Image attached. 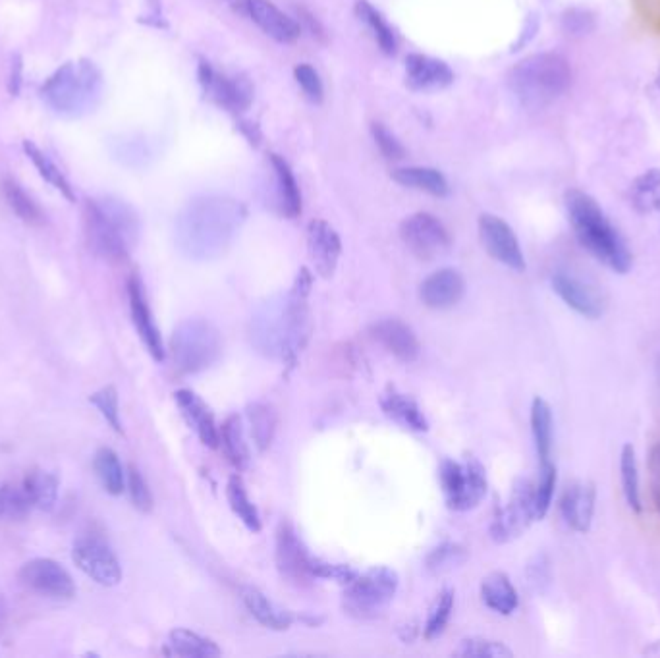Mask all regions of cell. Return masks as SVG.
<instances>
[{"instance_id":"51","label":"cell","mask_w":660,"mask_h":658,"mask_svg":"<svg viewBox=\"0 0 660 658\" xmlns=\"http://www.w3.org/2000/svg\"><path fill=\"white\" fill-rule=\"evenodd\" d=\"M296 80L311 101L319 103L323 99V83L319 80V74L309 64H300L296 68Z\"/></svg>"},{"instance_id":"22","label":"cell","mask_w":660,"mask_h":658,"mask_svg":"<svg viewBox=\"0 0 660 658\" xmlns=\"http://www.w3.org/2000/svg\"><path fill=\"white\" fill-rule=\"evenodd\" d=\"M174 400L188 427L197 435V439L209 448H217L220 429L217 427L215 413L211 412V408L193 390H178L174 394Z\"/></svg>"},{"instance_id":"2","label":"cell","mask_w":660,"mask_h":658,"mask_svg":"<svg viewBox=\"0 0 660 658\" xmlns=\"http://www.w3.org/2000/svg\"><path fill=\"white\" fill-rule=\"evenodd\" d=\"M246 215V207L230 197H197L178 217L176 244L195 261L217 259L234 242Z\"/></svg>"},{"instance_id":"52","label":"cell","mask_w":660,"mask_h":658,"mask_svg":"<svg viewBox=\"0 0 660 658\" xmlns=\"http://www.w3.org/2000/svg\"><path fill=\"white\" fill-rule=\"evenodd\" d=\"M373 138L377 141L381 153L386 159H402L404 157V147L398 139L394 138L383 124H373Z\"/></svg>"},{"instance_id":"41","label":"cell","mask_w":660,"mask_h":658,"mask_svg":"<svg viewBox=\"0 0 660 658\" xmlns=\"http://www.w3.org/2000/svg\"><path fill=\"white\" fill-rule=\"evenodd\" d=\"M4 188V197L10 205V209L28 224H41L43 222V213L37 207V203L29 197L28 193L22 190V186L14 180H6L2 184Z\"/></svg>"},{"instance_id":"23","label":"cell","mask_w":660,"mask_h":658,"mask_svg":"<svg viewBox=\"0 0 660 658\" xmlns=\"http://www.w3.org/2000/svg\"><path fill=\"white\" fill-rule=\"evenodd\" d=\"M199 80L205 91L222 107L230 110L248 109L253 91L246 80L242 78L228 80L224 76H219L207 62H201L199 66Z\"/></svg>"},{"instance_id":"50","label":"cell","mask_w":660,"mask_h":658,"mask_svg":"<svg viewBox=\"0 0 660 658\" xmlns=\"http://www.w3.org/2000/svg\"><path fill=\"white\" fill-rule=\"evenodd\" d=\"M313 576H315V579H332V581H338L342 585H348L354 577L358 576V572L350 566L332 564V562L313 556Z\"/></svg>"},{"instance_id":"49","label":"cell","mask_w":660,"mask_h":658,"mask_svg":"<svg viewBox=\"0 0 660 658\" xmlns=\"http://www.w3.org/2000/svg\"><path fill=\"white\" fill-rule=\"evenodd\" d=\"M126 487H128V493L132 498V504L138 508L139 512H151L153 510V494L149 491V485L143 479L138 467H128Z\"/></svg>"},{"instance_id":"55","label":"cell","mask_w":660,"mask_h":658,"mask_svg":"<svg viewBox=\"0 0 660 658\" xmlns=\"http://www.w3.org/2000/svg\"><path fill=\"white\" fill-rule=\"evenodd\" d=\"M236 12H240V14H248V4L249 0H226Z\"/></svg>"},{"instance_id":"13","label":"cell","mask_w":660,"mask_h":658,"mask_svg":"<svg viewBox=\"0 0 660 658\" xmlns=\"http://www.w3.org/2000/svg\"><path fill=\"white\" fill-rule=\"evenodd\" d=\"M74 562L85 576L103 587H114L122 581V568L116 554L97 537H82L74 543Z\"/></svg>"},{"instance_id":"39","label":"cell","mask_w":660,"mask_h":658,"mask_svg":"<svg viewBox=\"0 0 660 658\" xmlns=\"http://www.w3.org/2000/svg\"><path fill=\"white\" fill-rule=\"evenodd\" d=\"M22 147H24V153L28 155L29 161L33 163V166L37 168V172L41 174V178H43L45 182H49L55 190L62 193L68 201H74L76 197H74V190H72L70 182H68L66 176L60 172V168L51 161V157H49L47 153H43V151H41L33 141H29V139H26V141L22 143Z\"/></svg>"},{"instance_id":"30","label":"cell","mask_w":660,"mask_h":658,"mask_svg":"<svg viewBox=\"0 0 660 658\" xmlns=\"http://www.w3.org/2000/svg\"><path fill=\"white\" fill-rule=\"evenodd\" d=\"M219 444H222V450L228 458V462L236 467L238 471L248 469L251 462V452H249L248 440L244 433L242 419L238 415H230L222 427H220Z\"/></svg>"},{"instance_id":"19","label":"cell","mask_w":660,"mask_h":658,"mask_svg":"<svg viewBox=\"0 0 660 658\" xmlns=\"http://www.w3.org/2000/svg\"><path fill=\"white\" fill-rule=\"evenodd\" d=\"M307 251L313 261V267L323 278L334 275L340 255L342 242L338 232L325 220H311L307 226Z\"/></svg>"},{"instance_id":"43","label":"cell","mask_w":660,"mask_h":658,"mask_svg":"<svg viewBox=\"0 0 660 658\" xmlns=\"http://www.w3.org/2000/svg\"><path fill=\"white\" fill-rule=\"evenodd\" d=\"M556 481H558V473H556V466L552 462H541V469H539V479L535 483V518L537 521L543 520L549 514L550 506H552V498H554V491H556Z\"/></svg>"},{"instance_id":"7","label":"cell","mask_w":660,"mask_h":658,"mask_svg":"<svg viewBox=\"0 0 660 658\" xmlns=\"http://www.w3.org/2000/svg\"><path fill=\"white\" fill-rule=\"evenodd\" d=\"M170 352L180 373H203L211 369L222 354L219 329L207 319H186L172 332Z\"/></svg>"},{"instance_id":"5","label":"cell","mask_w":660,"mask_h":658,"mask_svg":"<svg viewBox=\"0 0 660 658\" xmlns=\"http://www.w3.org/2000/svg\"><path fill=\"white\" fill-rule=\"evenodd\" d=\"M572 83V68L564 56L539 53L518 62L508 78L512 95L523 109L541 110L558 101Z\"/></svg>"},{"instance_id":"54","label":"cell","mask_w":660,"mask_h":658,"mask_svg":"<svg viewBox=\"0 0 660 658\" xmlns=\"http://www.w3.org/2000/svg\"><path fill=\"white\" fill-rule=\"evenodd\" d=\"M20 85H22V60H20V56H16L14 62H12L10 93H12V95H18V93H20Z\"/></svg>"},{"instance_id":"28","label":"cell","mask_w":660,"mask_h":658,"mask_svg":"<svg viewBox=\"0 0 660 658\" xmlns=\"http://www.w3.org/2000/svg\"><path fill=\"white\" fill-rule=\"evenodd\" d=\"M481 599L487 608L502 616L514 614L520 604L514 583L502 572H493L481 581Z\"/></svg>"},{"instance_id":"3","label":"cell","mask_w":660,"mask_h":658,"mask_svg":"<svg viewBox=\"0 0 660 658\" xmlns=\"http://www.w3.org/2000/svg\"><path fill=\"white\" fill-rule=\"evenodd\" d=\"M566 213L579 244L606 269L618 275H626L632 269V249L589 193L579 190L566 193Z\"/></svg>"},{"instance_id":"6","label":"cell","mask_w":660,"mask_h":658,"mask_svg":"<svg viewBox=\"0 0 660 658\" xmlns=\"http://www.w3.org/2000/svg\"><path fill=\"white\" fill-rule=\"evenodd\" d=\"M103 93V76L89 60L66 62L43 83L41 97L60 116H82L95 109Z\"/></svg>"},{"instance_id":"26","label":"cell","mask_w":660,"mask_h":658,"mask_svg":"<svg viewBox=\"0 0 660 658\" xmlns=\"http://www.w3.org/2000/svg\"><path fill=\"white\" fill-rule=\"evenodd\" d=\"M381 408L386 417H390L404 429L417 431V433H425L429 429V421H427L425 413L408 394H402L394 388L388 390L381 396Z\"/></svg>"},{"instance_id":"20","label":"cell","mask_w":660,"mask_h":658,"mask_svg":"<svg viewBox=\"0 0 660 658\" xmlns=\"http://www.w3.org/2000/svg\"><path fill=\"white\" fill-rule=\"evenodd\" d=\"M597 506V489L593 483L576 481L566 487L560 498V514L564 523L576 531L587 533L593 525Z\"/></svg>"},{"instance_id":"14","label":"cell","mask_w":660,"mask_h":658,"mask_svg":"<svg viewBox=\"0 0 660 658\" xmlns=\"http://www.w3.org/2000/svg\"><path fill=\"white\" fill-rule=\"evenodd\" d=\"M20 579L28 589L49 599L68 601L76 595V585L68 570L51 558L29 560L20 570Z\"/></svg>"},{"instance_id":"46","label":"cell","mask_w":660,"mask_h":658,"mask_svg":"<svg viewBox=\"0 0 660 658\" xmlns=\"http://www.w3.org/2000/svg\"><path fill=\"white\" fill-rule=\"evenodd\" d=\"M28 494L24 487H12V485H0V518L8 520H20L31 510Z\"/></svg>"},{"instance_id":"9","label":"cell","mask_w":660,"mask_h":658,"mask_svg":"<svg viewBox=\"0 0 660 658\" xmlns=\"http://www.w3.org/2000/svg\"><path fill=\"white\" fill-rule=\"evenodd\" d=\"M439 477L446 504L454 512L473 510L487 496V471L475 458L464 462L444 460L440 464Z\"/></svg>"},{"instance_id":"4","label":"cell","mask_w":660,"mask_h":658,"mask_svg":"<svg viewBox=\"0 0 660 658\" xmlns=\"http://www.w3.org/2000/svg\"><path fill=\"white\" fill-rule=\"evenodd\" d=\"M85 234L95 255L109 263H122L138 242V215L128 203L114 197L89 199L85 203Z\"/></svg>"},{"instance_id":"35","label":"cell","mask_w":660,"mask_h":658,"mask_svg":"<svg viewBox=\"0 0 660 658\" xmlns=\"http://www.w3.org/2000/svg\"><path fill=\"white\" fill-rule=\"evenodd\" d=\"M24 491L28 494L29 502L33 508L39 510H53L58 498V479L53 473L41 471V469H33L29 471L22 483Z\"/></svg>"},{"instance_id":"38","label":"cell","mask_w":660,"mask_h":658,"mask_svg":"<svg viewBox=\"0 0 660 658\" xmlns=\"http://www.w3.org/2000/svg\"><path fill=\"white\" fill-rule=\"evenodd\" d=\"M392 178L400 186L423 190V192L431 193V195L442 197V195L448 193V184H446L444 176L435 168H419V166L400 168L392 174Z\"/></svg>"},{"instance_id":"17","label":"cell","mask_w":660,"mask_h":658,"mask_svg":"<svg viewBox=\"0 0 660 658\" xmlns=\"http://www.w3.org/2000/svg\"><path fill=\"white\" fill-rule=\"evenodd\" d=\"M550 286L554 294L576 311L583 319H599L603 315V302L597 292L587 286L581 278L568 271H554L550 276Z\"/></svg>"},{"instance_id":"58","label":"cell","mask_w":660,"mask_h":658,"mask_svg":"<svg viewBox=\"0 0 660 658\" xmlns=\"http://www.w3.org/2000/svg\"><path fill=\"white\" fill-rule=\"evenodd\" d=\"M657 217H659V224H660V211L657 213Z\"/></svg>"},{"instance_id":"24","label":"cell","mask_w":660,"mask_h":658,"mask_svg":"<svg viewBox=\"0 0 660 658\" xmlns=\"http://www.w3.org/2000/svg\"><path fill=\"white\" fill-rule=\"evenodd\" d=\"M248 14L259 28L278 43H292L300 37V26L282 14L271 0H249Z\"/></svg>"},{"instance_id":"8","label":"cell","mask_w":660,"mask_h":658,"mask_svg":"<svg viewBox=\"0 0 660 658\" xmlns=\"http://www.w3.org/2000/svg\"><path fill=\"white\" fill-rule=\"evenodd\" d=\"M400 577L385 566L371 568L354 577L344 591V610L358 620L381 616L396 597Z\"/></svg>"},{"instance_id":"27","label":"cell","mask_w":660,"mask_h":658,"mask_svg":"<svg viewBox=\"0 0 660 658\" xmlns=\"http://www.w3.org/2000/svg\"><path fill=\"white\" fill-rule=\"evenodd\" d=\"M406 68H408V83L413 89H440L454 80L452 70L444 62L429 56H408Z\"/></svg>"},{"instance_id":"1","label":"cell","mask_w":660,"mask_h":658,"mask_svg":"<svg viewBox=\"0 0 660 658\" xmlns=\"http://www.w3.org/2000/svg\"><path fill=\"white\" fill-rule=\"evenodd\" d=\"M311 273L302 269L286 296H275L257 307L249 323V338L259 354L275 357L290 367L296 363L313 334L309 309Z\"/></svg>"},{"instance_id":"29","label":"cell","mask_w":660,"mask_h":658,"mask_svg":"<svg viewBox=\"0 0 660 658\" xmlns=\"http://www.w3.org/2000/svg\"><path fill=\"white\" fill-rule=\"evenodd\" d=\"M271 163L275 168L276 197H278L280 213L288 219H296L302 213V193L298 188V182H296L290 166L282 157L273 155Z\"/></svg>"},{"instance_id":"31","label":"cell","mask_w":660,"mask_h":658,"mask_svg":"<svg viewBox=\"0 0 660 658\" xmlns=\"http://www.w3.org/2000/svg\"><path fill=\"white\" fill-rule=\"evenodd\" d=\"M531 433L539 462H549L554 446V417L549 402L539 396L531 404Z\"/></svg>"},{"instance_id":"44","label":"cell","mask_w":660,"mask_h":658,"mask_svg":"<svg viewBox=\"0 0 660 658\" xmlns=\"http://www.w3.org/2000/svg\"><path fill=\"white\" fill-rule=\"evenodd\" d=\"M468 560V550L456 543H442L437 549L431 550L425 564L433 574H446L460 568Z\"/></svg>"},{"instance_id":"16","label":"cell","mask_w":660,"mask_h":658,"mask_svg":"<svg viewBox=\"0 0 660 658\" xmlns=\"http://www.w3.org/2000/svg\"><path fill=\"white\" fill-rule=\"evenodd\" d=\"M128 300H130L132 321H134V327L138 330L141 342L145 344L147 352L151 354L155 361H163L166 356L165 344H163L161 332L157 329L151 307L147 303L143 282H141L138 275H132L128 278Z\"/></svg>"},{"instance_id":"56","label":"cell","mask_w":660,"mask_h":658,"mask_svg":"<svg viewBox=\"0 0 660 658\" xmlns=\"http://www.w3.org/2000/svg\"><path fill=\"white\" fill-rule=\"evenodd\" d=\"M653 467H655V473H659L660 475V444L655 448V452H653Z\"/></svg>"},{"instance_id":"33","label":"cell","mask_w":660,"mask_h":658,"mask_svg":"<svg viewBox=\"0 0 660 658\" xmlns=\"http://www.w3.org/2000/svg\"><path fill=\"white\" fill-rule=\"evenodd\" d=\"M630 203L639 215H657L660 211V170L651 168L639 174L630 186Z\"/></svg>"},{"instance_id":"37","label":"cell","mask_w":660,"mask_h":658,"mask_svg":"<svg viewBox=\"0 0 660 658\" xmlns=\"http://www.w3.org/2000/svg\"><path fill=\"white\" fill-rule=\"evenodd\" d=\"M248 419L251 439L259 452H265L275 440L276 425H278L275 408L265 402H255L248 408Z\"/></svg>"},{"instance_id":"57","label":"cell","mask_w":660,"mask_h":658,"mask_svg":"<svg viewBox=\"0 0 660 658\" xmlns=\"http://www.w3.org/2000/svg\"><path fill=\"white\" fill-rule=\"evenodd\" d=\"M4 614H6V603H4V597L0 593V620L4 618Z\"/></svg>"},{"instance_id":"21","label":"cell","mask_w":660,"mask_h":658,"mask_svg":"<svg viewBox=\"0 0 660 658\" xmlns=\"http://www.w3.org/2000/svg\"><path fill=\"white\" fill-rule=\"evenodd\" d=\"M466 296V280L456 269H440L419 286V298L431 309H450Z\"/></svg>"},{"instance_id":"10","label":"cell","mask_w":660,"mask_h":658,"mask_svg":"<svg viewBox=\"0 0 660 658\" xmlns=\"http://www.w3.org/2000/svg\"><path fill=\"white\" fill-rule=\"evenodd\" d=\"M535 483L529 479H518L512 487L506 504L496 512L491 523V539L495 543H512L522 537L535 518Z\"/></svg>"},{"instance_id":"12","label":"cell","mask_w":660,"mask_h":658,"mask_svg":"<svg viewBox=\"0 0 660 658\" xmlns=\"http://www.w3.org/2000/svg\"><path fill=\"white\" fill-rule=\"evenodd\" d=\"M400 236L413 255L423 261L442 257L452 246L450 234L444 224L429 213H417L404 220L400 226Z\"/></svg>"},{"instance_id":"18","label":"cell","mask_w":660,"mask_h":658,"mask_svg":"<svg viewBox=\"0 0 660 658\" xmlns=\"http://www.w3.org/2000/svg\"><path fill=\"white\" fill-rule=\"evenodd\" d=\"M371 338L381 344L390 356L402 363H413L421 356V344L410 325L400 319L386 317L371 325Z\"/></svg>"},{"instance_id":"45","label":"cell","mask_w":660,"mask_h":658,"mask_svg":"<svg viewBox=\"0 0 660 658\" xmlns=\"http://www.w3.org/2000/svg\"><path fill=\"white\" fill-rule=\"evenodd\" d=\"M454 610V591L444 589L437 597V601L431 606L429 610V618L425 624V637L427 639H435L442 635V631L446 630L448 620L452 616Z\"/></svg>"},{"instance_id":"32","label":"cell","mask_w":660,"mask_h":658,"mask_svg":"<svg viewBox=\"0 0 660 658\" xmlns=\"http://www.w3.org/2000/svg\"><path fill=\"white\" fill-rule=\"evenodd\" d=\"M168 647H170V653L178 655V657L217 658L222 655L219 645L213 639L203 637L192 630H184V628L170 631Z\"/></svg>"},{"instance_id":"47","label":"cell","mask_w":660,"mask_h":658,"mask_svg":"<svg viewBox=\"0 0 660 658\" xmlns=\"http://www.w3.org/2000/svg\"><path fill=\"white\" fill-rule=\"evenodd\" d=\"M358 12L359 16L375 31V37H377V41H379V45H381V49L385 51L386 55H394L396 53L394 33H392V29L386 26L383 16L375 8H371L365 0L359 2Z\"/></svg>"},{"instance_id":"25","label":"cell","mask_w":660,"mask_h":658,"mask_svg":"<svg viewBox=\"0 0 660 658\" xmlns=\"http://www.w3.org/2000/svg\"><path fill=\"white\" fill-rule=\"evenodd\" d=\"M242 601L246 604L249 614L265 628L273 631L288 630L294 624V614L280 604L271 601L263 591L255 587H242L240 589Z\"/></svg>"},{"instance_id":"42","label":"cell","mask_w":660,"mask_h":658,"mask_svg":"<svg viewBox=\"0 0 660 658\" xmlns=\"http://www.w3.org/2000/svg\"><path fill=\"white\" fill-rule=\"evenodd\" d=\"M456 657L462 658H512L514 653L504 643L487 639V637H468L462 639L458 649L454 651Z\"/></svg>"},{"instance_id":"15","label":"cell","mask_w":660,"mask_h":658,"mask_svg":"<svg viewBox=\"0 0 660 658\" xmlns=\"http://www.w3.org/2000/svg\"><path fill=\"white\" fill-rule=\"evenodd\" d=\"M479 236L489 255L498 263L516 273L525 271V257L520 240L506 220L495 215H483L479 219Z\"/></svg>"},{"instance_id":"48","label":"cell","mask_w":660,"mask_h":658,"mask_svg":"<svg viewBox=\"0 0 660 658\" xmlns=\"http://www.w3.org/2000/svg\"><path fill=\"white\" fill-rule=\"evenodd\" d=\"M89 402L101 412V415L107 419L110 427L116 433H122V421H120V408H118V392L114 386H105L97 390Z\"/></svg>"},{"instance_id":"36","label":"cell","mask_w":660,"mask_h":658,"mask_svg":"<svg viewBox=\"0 0 660 658\" xmlns=\"http://www.w3.org/2000/svg\"><path fill=\"white\" fill-rule=\"evenodd\" d=\"M226 498H228V504L232 508V512L240 518V521L248 527L249 531L253 533H259L261 531V516H259V510L255 508V504L251 502L249 498L248 489L242 481V477L236 473L228 479V485H226Z\"/></svg>"},{"instance_id":"34","label":"cell","mask_w":660,"mask_h":658,"mask_svg":"<svg viewBox=\"0 0 660 658\" xmlns=\"http://www.w3.org/2000/svg\"><path fill=\"white\" fill-rule=\"evenodd\" d=\"M620 485L622 494L626 498L628 508L641 514L643 512V498H641V481H639V464L633 444H624L620 452Z\"/></svg>"},{"instance_id":"53","label":"cell","mask_w":660,"mask_h":658,"mask_svg":"<svg viewBox=\"0 0 660 658\" xmlns=\"http://www.w3.org/2000/svg\"><path fill=\"white\" fill-rule=\"evenodd\" d=\"M564 24H566L568 31H572V33H585L587 29L591 28V18L581 10H572L564 18Z\"/></svg>"},{"instance_id":"11","label":"cell","mask_w":660,"mask_h":658,"mask_svg":"<svg viewBox=\"0 0 660 658\" xmlns=\"http://www.w3.org/2000/svg\"><path fill=\"white\" fill-rule=\"evenodd\" d=\"M275 560L278 574L290 585L309 587L315 581L313 556L290 521H282L276 529Z\"/></svg>"},{"instance_id":"40","label":"cell","mask_w":660,"mask_h":658,"mask_svg":"<svg viewBox=\"0 0 660 658\" xmlns=\"http://www.w3.org/2000/svg\"><path fill=\"white\" fill-rule=\"evenodd\" d=\"M93 466H95L97 477H99V481H101V485L105 487L107 493L112 494V496L122 494V491L126 489V473H124L122 464H120L114 450L101 448L95 454Z\"/></svg>"}]
</instances>
